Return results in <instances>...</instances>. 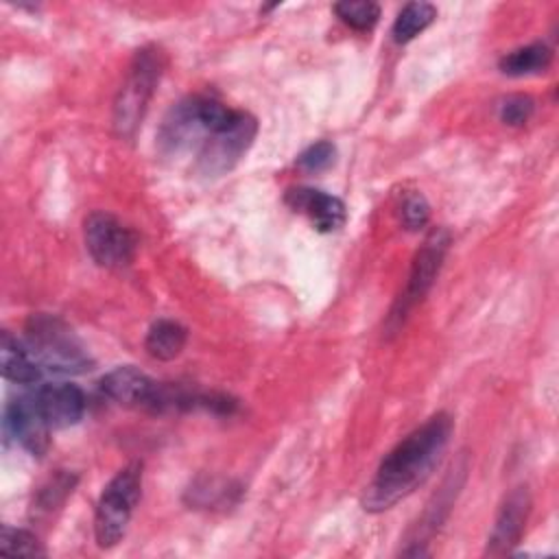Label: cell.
I'll use <instances>...</instances> for the list:
<instances>
[{
    "mask_svg": "<svg viewBox=\"0 0 559 559\" xmlns=\"http://www.w3.org/2000/svg\"><path fill=\"white\" fill-rule=\"evenodd\" d=\"M255 133H258L255 118L247 111H236L225 127L210 133L201 144L197 155L199 175L221 177L227 170H231L253 144Z\"/></svg>",
    "mask_w": 559,
    "mask_h": 559,
    "instance_id": "5b68a950",
    "label": "cell"
},
{
    "mask_svg": "<svg viewBox=\"0 0 559 559\" xmlns=\"http://www.w3.org/2000/svg\"><path fill=\"white\" fill-rule=\"evenodd\" d=\"M0 552L2 555H22V557H41L46 555L41 542L24 528H13V526H2L0 533Z\"/></svg>",
    "mask_w": 559,
    "mask_h": 559,
    "instance_id": "d6986e66",
    "label": "cell"
},
{
    "mask_svg": "<svg viewBox=\"0 0 559 559\" xmlns=\"http://www.w3.org/2000/svg\"><path fill=\"white\" fill-rule=\"evenodd\" d=\"M448 247H450V234L443 227H437L426 236L424 245L415 253L406 288H404V293L400 295V299L395 301V306L389 314L386 328L391 332L397 330V325L404 323L408 310L430 290V286H432V282H435L439 269H441V262L445 258Z\"/></svg>",
    "mask_w": 559,
    "mask_h": 559,
    "instance_id": "8992f818",
    "label": "cell"
},
{
    "mask_svg": "<svg viewBox=\"0 0 559 559\" xmlns=\"http://www.w3.org/2000/svg\"><path fill=\"white\" fill-rule=\"evenodd\" d=\"M334 13L354 31H371L380 17V7L371 0H343L334 4Z\"/></svg>",
    "mask_w": 559,
    "mask_h": 559,
    "instance_id": "ac0fdd59",
    "label": "cell"
},
{
    "mask_svg": "<svg viewBox=\"0 0 559 559\" xmlns=\"http://www.w3.org/2000/svg\"><path fill=\"white\" fill-rule=\"evenodd\" d=\"M207 135H210V129L201 114V96H190L177 103L166 114L159 127L157 142L166 155H177L192 148L194 144H199L201 148Z\"/></svg>",
    "mask_w": 559,
    "mask_h": 559,
    "instance_id": "ba28073f",
    "label": "cell"
},
{
    "mask_svg": "<svg viewBox=\"0 0 559 559\" xmlns=\"http://www.w3.org/2000/svg\"><path fill=\"white\" fill-rule=\"evenodd\" d=\"M437 17V9L430 2H408L395 17L391 35L395 44H406L426 31Z\"/></svg>",
    "mask_w": 559,
    "mask_h": 559,
    "instance_id": "e0dca14e",
    "label": "cell"
},
{
    "mask_svg": "<svg viewBox=\"0 0 559 559\" xmlns=\"http://www.w3.org/2000/svg\"><path fill=\"white\" fill-rule=\"evenodd\" d=\"M4 426L11 432V437H15V441H20V445L24 450H28L33 456H44L50 443V426L44 419L35 395L26 397L20 395L15 400H11L4 408Z\"/></svg>",
    "mask_w": 559,
    "mask_h": 559,
    "instance_id": "30bf717a",
    "label": "cell"
},
{
    "mask_svg": "<svg viewBox=\"0 0 559 559\" xmlns=\"http://www.w3.org/2000/svg\"><path fill=\"white\" fill-rule=\"evenodd\" d=\"M76 478L70 476V474H63L59 472L55 478H50V483L39 491V498H37V509H44V511H50L52 507H57L59 502H63V498L72 491Z\"/></svg>",
    "mask_w": 559,
    "mask_h": 559,
    "instance_id": "7402d4cb",
    "label": "cell"
},
{
    "mask_svg": "<svg viewBox=\"0 0 559 559\" xmlns=\"http://www.w3.org/2000/svg\"><path fill=\"white\" fill-rule=\"evenodd\" d=\"M533 111H535V100L531 96H524V94L507 96L500 103V120L504 124H511V127H520V124L528 122Z\"/></svg>",
    "mask_w": 559,
    "mask_h": 559,
    "instance_id": "ffe728a7",
    "label": "cell"
},
{
    "mask_svg": "<svg viewBox=\"0 0 559 559\" xmlns=\"http://www.w3.org/2000/svg\"><path fill=\"white\" fill-rule=\"evenodd\" d=\"M142 493V463L133 461L124 465L103 489L96 513H94V535L100 548L116 546L129 526L135 504Z\"/></svg>",
    "mask_w": 559,
    "mask_h": 559,
    "instance_id": "277c9868",
    "label": "cell"
},
{
    "mask_svg": "<svg viewBox=\"0 0 559 559\" xmlns=\"http://www.w3.org/2000/svg\"><path fill=\"white\" fill-rule=\"evenodd\" d=\"M528 511H531L528 487L511 489L496 515L493 531H491V537L487 544L489 555H504L520 542Z\"/></svg>",
    "mask_w": 559,
    "mask_h": 559,
    "instance_id": "7c38bea8",
    "label": "cell"
},
{
    "mask_svg": "<svg viewBox=\"0 0 559 559\" xmlns=\"http://www.w3.org/2000/svg\"><path fill=\"white\" fill-rule=\"evenodd\" d=\"M284 201L295 212L306 214L310 218V223L314 225V229L323 231V234L336 231L338 227H343V223L347 218L345 203L338 197L328 194L317 188H306V186L290 188L286 192Z\"/></svg>",
    "mask_w": 559,
    "mask_h": 559,
    "instance_id": "8fae6325",
    "label": "cell"
},
{
    "mask_svg": "<svg viewBox=\"0 0 559 559\" xmlns=\"http://www.w3.org/2000/svg\"><path fill=\"white\" fill-rule=\"evenodd\" d=\"M2 376L15 384H35L39 380V362L9 330L0 332Z\"/></svg>",
    "mask_w": 559,
    "mask_h": 559,
    "instance_id": "5bb4252c",
    "label": "cell"
},
{
    "mask_svg": "<svg viewBox=\"0 0 559 559\" xmlns=\"http://www.w3.org/2000/svg\"><path fill=\"white\" fill-rule=\"evenodd\" d=\"M454 421L448 413H437L408 432L378 465L373 480L365 489L362 509L380 513L413 493L439 465Z\"/></svg>",
    "mask_w": 559,
    "mask_h": 559,
    "instance_id": "6da1fadb",
    "label": "cell"
},
{
    "mask_svg": "<svg viewBox=\"0 0 559 559\" xmlns=\"http://www.w3.org/2000/svg\"><path fill=\"white\" fill-rule=\"evenodd\" d=\"M550 61H552V50L546 44L535 41L507 52L498 61V68L502 74H509V76H526V74L544 72L550 66Z\"/></svg>",
    "mask_w": 559,
    "mask_h": 559,
    "instance_id": "2e32d148",
    "label": "cell"
},
{
    "mask_svg": "<svg viewBox=\"0 0 559 559\" xmlns=\"http://www.w3.org/2000/svg\"><path fill=\"white\" fill-rule=\"evenodd\" d=\"M35 402L50 428L74 426L85 413V395L76 384L70 382L44 384L35 393Z\"/></svg>",
    "mask_w": 559,
    "mask_h": 559,
    "instance_id": "4fadbf2b",
    "label": "cell"
},
{
    "mask_svg": "<svg viewBox=\"0 0 559 559\" xmlns=\"http://www.w3.org/2000/svg\"><path fill=\"white\" fill-rule=\"evenodd\" d=\"M428 218H430L428 201L419 192L406 197V201L402 203V223H404V227L411 229V231H417L428 223Z\"/></svg>",
    "mask_w": 559,
    "mask_h": 559,
    "instance_id": "603a6c76",
    "label": "cell"
},
{
    "mask_svg": "<svg viewBox=\"0 0 559 559\" xmlns=\"http://www.w3.org/2000/svg\"><path fill=\"white\" fill-rule=\"evenodd\" d=\"M83 236L98 266L122 269L135 255V234L109 212H92L83 223Z\"/></svg>",
    "mask_w": 559,
    "mask_h": 559,
    "instance_id": "52a82bcc",
    "label": "cell"
},
{
    "mask_svg": "<svg viewBox=\"0 0 559 559\" xmlns=\"http://www.w3.org/2000/svg\"><path fill=\"white\" fill-rule=\"evenodd\" d=\"M26 347L39 365L57 373H85L94 360L74 330L55 314H33L24 325Z\"/></svg>",
    "mask_w": 559,
    "mask_h": 559,
    "instance_id": "7a4b0ae2",
    "label": "cell"
},
{
    "mask_svg": "<svg viewBox=\"0 0 559 559\" xmlns=\"http://www.w3.org/2000/svg\"><path fill=\"white\" fill-rule=\"evenodd\" d=\"M334 155H336L334 144L321 140V142H314L306 151L299 153L297 166L308 170V173H319V170H325L334 162Z\"/></svg>",
    "mask_w": 559,
    "mask_h": 559,
    "instance_id": "44dd1931",
    "label": "cell"
},
{
    "mask_svg": "<svg viewBox=\"0 0 559 559\" xmlns=\"http://www.w3.org/2000/svg\"><path fill=\"white\" fill-rule=\"evenodd\" d=\"M100 391L116 404L157 411L162 384L151 380L144 371L124 365L111 369L100 378Z\"/></svg>",
    "mask_w": 559,
    "mask_h": 559,
    "instance_id": "9c48e42d",
    "label": "cell"
},
{
    "mask_svg": "<svg viewBox=\"0 0 559 559\" xmlns=\"http://www.w3.org/2000/svg\"><path fill=\"white\" fill-rule=\"evenodd\" d=\"M162 70L164 55L159 48L146 46L135 52L129 66V74L114 100V129L120 138H133V133L138 131L155 92V85L159 83Z\"/></svg>",
    "mask_w": 559,
    "mask_h": 559,
    "instance_id": "3957f363",
    "label": "cell"
},
{
    "mask_svg": "<svg viewBox=\"0 0 559 559\" xmlns=\"http://www.w3.org/2000/svg\"><path fill=\"white\" fill-rule=\"evenodd\" d=\"M188 341V330L170 319H159L151 325L144 347L157 360H173L181 354Z\"/></svg>",
    "mask_w": 559,
    "mask_h": 559,
    "instance_id": "9a60e30c",
    "label": "cell"
}]
</instances>
